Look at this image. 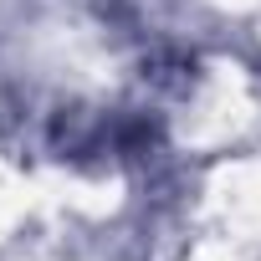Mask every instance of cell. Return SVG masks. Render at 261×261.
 <instances>
[]
</instances>
